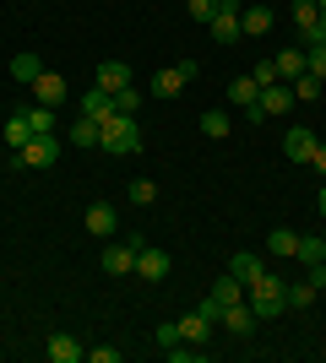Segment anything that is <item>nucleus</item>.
<instances>
[{
  "mask_svg": "<svg viewBox=\"0 0 326 363\" xmlns=\"http://www.w3.org/2000/svg\"><path fill=\"white\" fill-rule=\"evenodd\" d=\"M98 147H104L109 157H136V152H141L136 114H109V120H104V136H98Z\"/></svg>",
  "mask_w": 326,
  "mask_h": 363,
  "instance_id": "obj_1",
  "label": "nucleus"
},
{
  "mask_svg": "<svg viewBox=\"0 0 326 363\" xmlns=\"http://www.w3.org/2000/svg\"><path fill=\"white\" fill-rule=\"evenodd\" d=\"M283 288H288V282H283V277H272V272H266L256 288H245V303L256 309V320H272V315H283V309H288V303H283Z\"/></svg>",
  "mask_w": 326,
  "mask_h": 363,
  "instance_id": "obj_2",
  "label": "nucleus"
},
{
  "mask_svg": "<svg viewBox=\"0 0 326 363\" xmlns=\"http://www.w3.org/2000/svg\"><path fill=\"white\" fill-rule=\"evenodd\" d=\"M60 152H65L60 136H33L28 147L11 152V168H55V163H60Z\"/></svg>",
  "mask_w": 326,
  "mask_h": 363,
  "instance_id": "obj_3",
  "label": "nucleus"
},
{
  "mask_svg": "<svg viewBox=\"0 0 326 363\" xmlns=\"http://www.w3.org/2000/svg\"><path fill=\"white\" fill-rule=\"evenodd\" d=\"M272 22H278V16H272V6H261V0H250L245 11H239V33H245V38H266Z\"/></svg>",
  "mask_w": 326,
  "mask_h": 363,
  "instance_id": "obj_4",
  "label": "nucleus"
},
{
  "mask_svg": "<svg viewBox=\"0 0 326 363\" xmlns=\"http://www.w3.org/2000/svg\"><path fill=\"white\" fill-rule=\"evenodd\" d=\"M136 277L141 282H163V277H169V255H163L158 244H141L136 250Z\"/></svg>",
  "mask_w": 326,
  "mask_h": 363,
  "instance_id": "obj_5",
  "label": "nucleus"
},
{
  "mask_svg": "<svg viewBox=\"0 0 326 363\" xmlns=\"http://www.w3.org/2000/svg\"><path fill=\"white\" fill-rule=\"evenodd\" d=\"M44 358L49 363H82V358H87V347H77V336H71V331H55L44 342Z\"/></svg>",
  "mask_w": 326,
  "mask_h": 363,
  "instance_id": "obj_6",
  "label": "nucleus"
},
{
  "mask_svg": "<svg viewBox=\"0 0 326 363\" xmlns=\"http://www.w3.org/2000/svg\"><path fill=\"white\" fill-rule=\"evenodd\" d=\"M98 266H104L109 277H131V272H136V250L120 239V244H109L104 255H98Z\"/></svg>",
  "mask_w": 326,
  "mask_h": 363,
  "instance_id": "obj_7",
  "label": "nucleus"
},
{
  "mask_svg": "<svg viewBox=\"0 0 326 363\" xmlns=\"http://www.w3.org/2000/svg\"><path fill=\"white\" fill-rule=\"evenodd\" d=\"M315 147H321V141H315V130H305V125H294V130L283 136V152H288V163H310Z\"/></svg>",
  "mask_w": 326,
  "mask_h": 363,
  "instance_id": "obj_8",
  "label": "nucleus"
},
{
  "mask_svg": "<svg viewBox=\"0 0 326 363\" xmlns=\"http://www.w3.org/2000/svg\"><path fill=\"white\" fill-rule=\"evenodd\" d=\"M217 325H223L229 336H250V331H256V309H250V303L239 298V303H229V309L217 315Z\"/></svg>",
  "mask_w": 326,
  "mask_h": 363,
  "instance_id": "obj_9",
  "label": "nucleus"
},
{
  "mask_svg": "<svg viewBox=\"0 0 326 363\" xmlns=\"http://www.w3.org/2000/svg\"><path fill=\"white\" fill-rule=\"evenodd\" d=\"M229 277H234V282H245V288H256V282L266 277V266H261V255L239 250V255H229Z\"/></svg>",
  "mask_w": 326,
  "mask_h": 363,
  "instance_id": "obj_10",
  "label": "nucleus"
},
{
  "mask_svg": "<svg viewBox=\"0 0 326 363\" xmlns=\"http://www.w3.org/2000/svg\"><path fill=\"white\" fill-rule=\"evenodd\" d=\"M256 104L266 108V120H278V114H288V108H294V87H288V82H272V87H261V98H256Z\"/></svg>",
  "mask_w": 326,
  "mask_h": 363,
  "instance_id": "obj_11",
  "label": "nucleus"
},
{
  "mask_svg": "<svg viewBox=\"0 0 326 363\" xmlns=\"http://www.w3.org/2000/svg\"><path fill=\"white\" fill-rule=\"evenodd\" d=\"M65 92H71V87H65V76L44 71L38 82H33V104H49V108H60V104H65Z\"/></svg>",
  "mask_w": 326,
  "mask_h": 363,
  "instance_id": "obj_12",
  "label": "nucleus"
},
{
  "mask_svg": "<svg viewBox=\"0 0 326 363\" xmlns=\"http://www.w3.org/2000/svg\"><path fill=\"white\" fill-rule=\"evenodd\" d=\"M114 228H120V212H114L109 201H93V206H87V233H98V239H114Z\"/></svg>",
  "mask_w": 326,
  "mask_h": 363,
  "instance_id": "obj_13",
  "label": "nucleus"
},
{
  "mask_svg": "<svg viewBox=\"0 0 326 363\" xmlns=\"http://www.w3.org/2000/svg\"><path fill=\"white\" fill-rule=\"evenodd\" d=\"M82 114H87V120H98V125H104L109 114H120V108H114V92L87 87V92H82Z\"/></svg>",
  "mask_w": 326,
  "mask_h": 363,
  "instance_id": "obj_14",
  "label": "nucleus"
},
{
  "mask_svg": "<svg viewBox=\"0 0 326 363\" xmlns=\"http://www.w3.org/2000/svg\"><path fill=\"white\" fill-rule=\"evenodd\" d=\"M207 336H212V320H207L202 309L180 315V342H190V347H207Z\"/></svg>",
  "mask_w": 326,
  "mask_h": 363,
  "instance_id": "obj_15",
  "label": "nucleus"
},
{
  "mask_svg": "<svg viewBox=\"0 0 326 363\" xmlns=\"http://www.w3.org/2000/svg\"><path fill=\"white\" fill-rule=\"evenodd\" d=\"M22 114H28L33 136H55V130H60V114H55V108H49V104H28V108H22Z\"/></svg>",
  "mask_w": 326,
  "mask_h": 363,
  "instance_id": "obj_16",
  "label": "nucleus"
},
{
  "mask_svg": "<svg viewBox=\"0 0 326 363\" xmlns=\"http://www.w3.org/2000/svg\"><path fill=\"white\" fill-rule=\"evenodd\" d=\"M272 60H278V76H283V82H299V76H305V71H310V60H305V49H283V55H272Z\"/></svg>",
  "mask_w": 326,
  "mask_h": 363,
  "instance_id": "obj_17",
  "label": "nucleus"
},
{
  "mask_svg": "<svg viewBox=\"0 0 326 363\" xmlns=\"http://www.w3.org/2000/svg\"><path fill=\"white\" fill-rule=\"evenodd\" d=\"M98 87H104V92L131 87V65H125V60H104V65H98Z\"/></svg>",
  "mask_w": 326,
  "mask_h": 363,
  "instance_id": "obj_18",
  "label": "nucleus"
},
{
  "mask_svg": "<svg viewBox=\"0 0 326 363\" xmlns=\"http://www.w3.org/2000/svg\"><path fill=\"white\" fill-rule=\"evenodd\" d=\"M256 98H261L256 76H234V82H229V108H250Z\"/></svg>",
  "mask_w": 326,
  "mask_h": 363,
  "instance_id": "obj_19",
  "label": "nucleus"
},
{
  "mask_svg": "<svg viewBox=\"0 0 326 363\" xmlns=\"http://www.w3.org/2000/svg\"><path fill=\"white\" fill-rule=\"evenodd\" d=\"M266 250H272L278 260H299V233H294V228H278V233L266 239Z\"/></svg>",
  "mask_w": 326,
  "mask_h": 363,
  "instance_id": "obj_20",
  "label": "nucleus"
},
{
  "mask_svg": "<svg viewBox=\"0 0 326 363\" xmlns=\"http://www.w3.org/2000/svg\"><path fill=\"white\" fill-rule=\"evenodd\" d=\"M315 293H321V288H315L310 277H305V282H288V288H283V303H288V309H310Z\"/></svg>",
  "mask_w": 326,
  "mask_h": 363,
  "instance_id": "obj_21",
  "label": "nucleus"
},
{
  "mask_svg": "<svg viewBox=\"0 0 326 363\" xmlns=\"http://www.w3.org/2000/svg\"><path fill=\"white\" fill-rule=\"evenodd\" d=\"M65 136L77 141V147H98V136H104V125H98V120H87V114H77V125H71Z\"/></svg>",
  "mask_w": 326,
  "mask_h": 363,
  "instance_id": "obj_22",
  "label": "nucleus"
},
{
  "mask_svg": "<svg viewBox=\"0 0 326 363\" xmlns=\"http://www.w3.org/2000/svg\"><path fill=\"white\" fill-rule=\"evenodd\" d=\"M180 92H185V76L174 71V65L153 76V98H180Z\"/></svg>",
  "mask_w": 326,
  "mask_h": 363,
  "instance_id": "obj_23",
  "label": "nucleus"
},
{
  "mask_svg": "<svg viewBox=\"0 0 326 363\" xmlns=\"http://www.w3.org/2000/svg\"><path fill=\"white\" fill-rule=\"evenodd\" d=\"M6 141H11V152H16V147H28V141H33V125H28V114H22V108H16L11 120H6Z\"/></svg>",
  "mask_w": 326,
  "mask_h": 363,
  "instance_id": "obj_24",
  "label": "nucleus"
},
{
  "mask_svg": "<svg viewBox=\"0 0 326 363\" xmlns=\"http://www.w3.org/2000/svg\"><path fill=\"white\" fill-rule=\"evenodd\" d=\"M11 76H16V82H28V87H33V82L44 76V60H38V55H16V60H11Z\"/></svg>",
  "mask_w": 326,
  "mask_h": 363,
  "instance_id": "obj_25",
  "label": "nucleus"
},
{
  "mask_svg": "<svg viewBox=\"0 0 326 363\" xmlns=\"http://www.w3.org/2000/svg\"><path fill=\"white\" fill-rule=\"evenodd\" d=\"M315 260H326V239H315V233H299V266H315Z\"/></svg>",
  "mask_w": 326,
  "mask_h": 363,
  "instance_id": "obj_26",
  "label": "nucleus"
},
{
  "mask_svg": "<svg viewBox=\"0 0 326 363\" xmlns=\"http://www.w3.org/2000/svg\"><path fill=\"white\" fill-rule=\"evenodd\" d=\"M202 130H207V141H223V136H229V114H223V108H207Z\"/></svg>",
  "mask_w": 326,
  "mask_h": 363,
  "instance_id": "obj_27",
  "label": "nucleus"
},
{
  "mask_svg": "<svg viewBox=\"0 0 326 363\" xmlns=\"http://www.w3.org/2000/svg\"><path fill=\"white\" fill-rule=\"evenodd\" d=\"M315 16H321V6H315V0H294V28H299V38L315 28Z\"/></svg>",
  "mask_w": 326,
  "mask_h": 363,
  "instance_id": "obj_28",
  "label": "nucleus"
},
{
  "mask_svg": "<svg viewBox=\"0 0 326 363\" xmlns=\"http://www.w3.org/2000/svg\"><path fill=\"white\" fill-rule=\"evenodd\" d=\"M158 201V184L153 179H131V206H153Z\"/></svg>",
  "mask_w": 326,
  "mask_h": 363,
  "instance_id": "obj_29",
  "label": "nucleus"
},
{
  "mask_svg": "<svg viewBox=\"0 0 326 363\" xmlns=\"http://www.w3.org/2000/svg\"><path fill=\"white\" fill-rule=\"evenodd\" d=\"M288 87H294V98H321V87H326V82H321V76H310V71H305L299 82H288Z\"/></svg>",
  "mask_w": 326,
  "mask_h": 363,
  "instance_id": "obj_30",
  "label": "nucleus"
},
{
  "mask_svg": "<svg viewBox=\"0 0 326 363\" xmlns=\"http://www.w3.org/2000/svg\"><path fill=\"white\" fill-rule=\"evenodd\" d=\"M114 108H120V114H136L141 108V87H120L114 92Z\"/></svg>",
  "mask_w": 326,
  "mask_h": 363,
  "instance_id": "obj_31",
  "label": "nucleus"
},
{
  "mask_svg": "<svg viewBox=\"0 0 326 363\" xmlns=\"http://www.w3.org/2000/svg\"><path fill=\"white\" fill-rule=\"evenodd\" d=\"M250 76H256V87H272V82H283V76H278V60H256V71H250Z\"/></svg>",
  "mask_w": 326,
  "mask_h": 363,
  "instance_id": "obj_32",
  "label": "nucleus"
},
{
  "mask_svg": "<svg viewBox=\"0 0 326 363\" xmlns=\"http://www.w3.org/2000/svg\"><path fill=\"white\" fill-rule=\"evenodd\" d=\"M212 16H217V0H190V22H202V28H207Z\"/></svg>",
  "mask_w": 326,
  "mask_h": 363,
  "instance_id": "obj_33",
  "label": "nucleus"
},
{
  "mask_svg": "<svg viewBox=\"0 0 326 363\" xmlns=\"http://www.w3.org/2000/svg\"><path fill=\"white\" fill-rule=\"evenodd\" d=\"M305 60H310V76L326 82V44H310V49H305Z\"/></svg>",
  "mask_w": 326,
  "mask_h": 363,
  "instance_id": "obj_34",
  "label": "nucleus"
},
{
  "mask_svg": "<svg viewBox=\"0 0 326 363\" xmlns=\"http://www.w3.org/2000/svg\"><path fill=\"white\" fill-rule=\"evenodd\" d=\"M174 342H180V320H163V325H158V347L169 352Z\"/></svg>",
  "mask_w": 326,
  "mask_h": 363,
  "instance_id": "obj_35",
  "label": "nucleus"
},
{
  "mask_svg": "<svg viewBox=\"0 0 326 363\" xmlns=\"http://www.w3.org/2000/svg\"><path fill=\"white\" fill-rule=\"evenodd\" d=\"M163 358H169V363H202V352H196V347H180V342H174Z\"/></svg>",
  "mask_w": 326,
  "mask_h": 363,
  "instance_id": "obj_36",
  "label": "nucleus"
},
{
  "mask_svg": "<svg viewBox=\"0 0 326 363\" xmlns=\"http://www.w3.org/2000/svg\"><path fill=\"white\" fill-rule=\"evenodd\" d=\"M87 358H93V363H120V347H93Z\"/></svg>",
  "mask_w": 326,
  "mask_h": 363,
  "instance_id": "obj_37",
  "label": "nucleus"
},
{
  "mask_svg": "<svg viewBox=\"0 0 326 363\" xmlns=\"http://www.w3.org/2000/svg\"><path fill=\"white\" fill-rule=\"evenodd\" d=\"M310 282H315V288H326V260H315V266H310Z\"/></svg>",
  "mask_w": 326,
  "mask_h": 363,
  "instance_id": "obj_38",
  "label": "nucleus"
},
{
  "mask_svg": "<svg viewBox=\"0 0 326 363\" xmlns=\"http://www.w3.org/2000/svg\"><path fill=\"white\" fill-rule=\"evenodd\" d=\"M310 163H315V168H321V174H326V141H321V147H315V157H310Z\"/></svg>",
  "mask_w": 326,
  "mask_h": 363,
  "instance_id": "obj_39",
  "label": "nucleus"
},
{
  "mask_svg": "<svg viewBox=\"0 0 326 363\" xmlns=\"http://www.w3.org/2000/svg\"><path fill=\"white\" fill-rule=\"evenodd\" d=\"M321 217H326V190H321Z\"/></svg>",
  "mask_w": 326,
  "mask_h": 363,
  "instance_id": "obj_40",
  "label": "nucleus"
}]
</instances>
